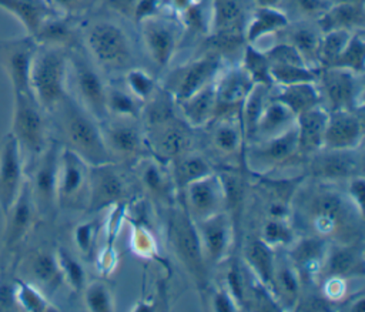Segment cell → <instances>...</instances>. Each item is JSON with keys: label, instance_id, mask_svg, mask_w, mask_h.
<instances>
[{"label": "cell", "instance_id": "6da1fadb", "mask_svg": "<svg viewBox=\"0 0 365 312\" xmlns=\"http://www.w3.org/2000/svg\"><path fill=\"white\" fill-rule=\"evenodd\" d=\"M314 184L297 187L291 199V217L307 235L321 236L329 242H359L362 219L356 207L334 182L314 180Z\"/></svg>", "mask_w": 365, "mask_h": 312}, {"label": "cell", "instance_id": "7a4b0ae2", "mask_svg": "<svg viewBox=\"0 0 365 312\" xmlns=\"http://www.w3.org/2000/svg\"><path fill=\"white\" fill-rule=\"evenodd\" d=\"M61 137V145L80 155L88 165L113 162L106 148L100 121L70 93L50 113Z\"/></svg>", "mask_w": 365, "mask_h": 312}, {"label": "cell", "instance_id": "3957f363", "mask_svg": "<svg viewBox=\"0 0 365 312\" xmlns=\"http://www.w3.org/2000/svg\"><path fill=\"white\" fill-rule=\"evenodd\" d=\"M30 91L50 114L68 94V48L38 44L30 67Z\"/></svg>", "mask_w": 365, "mask_h": 312}, {"label": "cell", "instance_id": "277c9868", "mask_svg": "<svg viewBox=\"0 0 365 312\" xmlns=\"http://www.w3.org/2000/svg\"><path fill=\"white\" fill-rule=\"evenodd\" d=\"M9 132L16 138L26 165L37 158L51 141L47 113L30 91L13 93L11 130Z\"/></svg>", "mask_w": 365, "mask_h": 312}, {"label": "cell", "instance_id": "5b68a950", "mask_svg": "<svg viewBox=\"0 0 365 312\" xmlns=\"http://www.w3.org/2000/svg\"><path fill=\"white\" fill-rule=\"evenodd\" d=\"M84 47L101 70H128L133 47L125 30L111 20H97L84 28Z\"/></svg>", "mask_w": 365, "mask_h": 312}, {"label": "cell", "instance_id": "8992f818", "mask_svg": "<svg viewBox=\"0 0 365 312\" xmlns=\"http://www.w3.org/2000/svg\"><path fill=\"white\" fill-rule=\"evenodd\" d=\"M68 80L73 81L76 94H71L98 121L107 117V83L101 68L90 56L76 47L68 48Z\"/></svg>", "mask_w": 365, "mask_h": 312}, {"label": "cell", "instance_id": "52a82bcc", "mask_svg": "<svg viewBox=\"0 0 365 312\" xmlns=\"http://www.w3.org/2000/svg\"><path fill=\"white\" fill-rule=\"evenodd\" d=\"M168 238L171 249L180 264L191 275L194 282L202 288L207 282V261L195 224L184 207L171 211L168 221Z\"/></svg>", "mask_w": 365, "mask_h": 312}, {"label": "cell", "instance_id": "ba28073f", "mask_svg": "<svg viewBox=\"0 0 365 312\" xmlns=\"http://www.w3.org/2000/svg\"><path fill=\"white\" fill-rule=\"evenodd\" d=\"M298 155V135L294 124L278 135L248 142L244 148L242 160L250 172L267 175L287 165Z\"/></svg>", "mask_w": 365, "mask_h": 312}, {"label": "cell", "instance_id": "9c48e42d", "mask_svg": "<svg viewBox=\"0 0 365 312\" xmlns=\"http://www.w3.org/2000/svg\"><path fill=\"white\" fill-rule=\"evenodd\" d=\"M61 144L50 141L46 150L26 165L27 185L38 215L48 217L57 208V175Z\"/></svg>", "mask_w": 365, "mask_h": 312}, {"label": "cell", "instance_id": "30bf717a", "mask_svg": "<svg viewBox=\"0 0 365 312\" xmlns=\"http://www.w3.org/2000/svg\"><path fill=\"white\" fill-rule=\"evenodd\" d=\"M317 87L321 105L332 110H364L362 74L338 67L318 70Z\"/></svg>", "mask_w": 365, "mask_h": 312}, {"label": "cell", "instance_id": "8fae6325", "mask_svg": "<svg viewBox=\"0 0 365 312\" xmlns=\"http://www.w3.org/2000/svg\"><path fill=\"white\" fill-rule=\"evenodd\" d=\"M100 128L113 162H135L144 155L145 132L138 118L108 115L100 121Z\"/></svg>", "mask_w": 365, "mask_h": 312}, {"label": "cell", "instance_id": "7c38bea8", "mask_svg": "<svg viewBox=\"0 0 365 312\" xmlns=\"http://www.w3.org/2000/svg\"><path fill=\"white\" fill-rule=\"evenodd\" d=\"M251 0H211L210 37L214 47L235 48L245 43L244 31L252 9Z\"/></svg>", "mask_w": 365, "mask_h": 312}, {"label": "cell", "instance_id": "4fadbf2b", "mask_svg": "<svg viewBox=\"0 0 365 312\" xmlns=\"http://www.w3.org/2000/svg\"><path fill=\"white\" fill-rule=\"evenodd\" d=\"M307 172L312 180L334 184L364 175L362 147L351 150L321 148L307 157Z\"/></svg>", "mask_w": 365, "mask_h": 312}, {"label": "cell", "instance_id": "5bb4252c", "mask_svg": "<svg viewBox=\"0 0 365 312\" xmlns=\"http://www.w3.org/2000/svg\"><path fill=\"white\" fill-rule=\"evenodd\" d=\"M222 68V54L215 50L208 51L204 56L174 70L170 76V83L165 84L164 88L173 95L175 103H180L202 87L214 83Z\"/></svg>", "mask_w": 365, "mask_h": 312}, {"label": "cell", "instance_id": "9a60e30c", "mask_svg": "<svg viewBox=\"0 0 365 312\" xmlns=\"http://www.w3.org/2000/svg\"><path fill=\"white\" fill-rule=\"evenodd\" d=\"M90 165L67 147L60 148L57 175V207L73 209L86 207Z\"/></svg>", "mask_w": 365, "mask_h": 312}, {"label": "cell", "instance_id": "2e32d148", "mask_svg": "<svg viewBox=\"0 0 365 312\" xmlns=\"http://www.w3.org/2000/svg\"><path fill=\"white\" fill-rule=\"evenodd\" d=\"M138 26L148 57L158 68H165L182 37V23L158 13Z\"/></svg>", "mask_w": 365, "mask_h": 312}, {"label": "cell", "instance_id": "e0dca14e", "mask_svg": "<svg viewBox=\"0 0 365 312\" xmlns=\"http://www.w3.org/2000/svg\"><path fill=\"white\" fill-rule=\"evenodd\" d=\"M181 117H173L165 121L144 128L147 150L165 164H171L178 157L191 150L192 134Z\"/></svg>", "mask_w": 365, "mask_h": 312}, {"label": "cell", "instance_id": "ac0fdd59", "mask_svg": "<svg viewBox=\"0 0 365 312\" xmlns=\"http://www.w3.org/2000/svg\"><path fill=\"white\" fill-rule=\"evenodd\" d=\"M37 47L38 43L29 34L0 40V66L13 93L30 91V67Z\"/></svg>", "mask_w": 365, "mask_h": 312}, {"label": "cell", "instance_id": "d6986e66", "mask_svg": "<svg viewBox=\"0 0 365 312\" xmlns=\"http://www.w3.org/2000/svg\"><path fill=\"white\" fill-rule=\"evenodd\" d=\"M127 181L115 167V162L90 165L86 204L88 212H98L104 208L120 204L127 195Z\"/></svg>", "mask_w": 365, "mask_h": 312}, {"label": "cell", "instance_id": "ffe728a7", "mask_svg": "<svg viewBox=\"0 0 365 312\" xmlns=\"http://www.w3.org/2000/svg\"><path fill=\"white\" fill-rule=\"evenodd\" d=\"M182 207L195 222L225 211V195L217 171L187 184L181 191Z\"/></svg>", "mask_w": 365, "mask_h": 312}, {"label": "cell", "instance_id": "44dd1931", "mask_svg": "<svg viewBox=\"0 0 365 312\" xmlns=\"http://www.w3.org/2000/svg\"><path fill=\"white\" fill-rule=\"evenodd\" d=\"M26 182V161L16 138L7 132L0 140V211L4 215Z\"/></svg>", "mask_w": 365, "mask_h": 312}, {"label": "cell", "instance_id": "7402d4cb", "mask_svg": "<svg viewBox=\"0 0 365 312\" xmlns=\"http://www.w3.org/2000/svg\"><path fill=\"white\" fill-rule=\"evenodd\" d=\"M207 264H221L231 252L235 236V224L227 211L217 212L208 218L195 221Z\"/></svg>", "mask_w": 365, "mask_h": 312}, {"label": "cell", "instance_id": "603a6c76", "mask_svg": "<svg viewBox=\"0 0 365 312\" xmlns=\"http://www.w3.org/2000/svg\"><path fill=\"white\" fill-rule=\"evenodd\" d=\"M4 217L3 232V251L4 254L13 252L27 238L33 229L36 219L40 217L30 194L27 181L24 182L16 201L11 204Z\"/></svg>", "mask_w": 365, "mask_h": 312}, {"label": "cell", "instance_id": "cb8c5ba5", "mask_svg": "<svg viewBox=\"0 0 365 312\" xmlns=\"http://www.w3.org/2000/svg\"><path fill=\"white\" fill-rule=\"evenodd\" d=\"M364 113L362 110L328 111L324 147L332 150H351L362 147Z\"/></svg>", "mask_w": 365, "mask_h": 312}, {"label": "cell", "instance_id": "d4e9b609", "mask_svg": "<svg viewBox=\"0 0 365 312\" xmlns=\"http://www.w3.org/2000/svg\"><path fill=\"white\" fill-rule=\"evenodd\" d=\"M364 249L361 242H329L328 251L318 275L324 279H355L362 278L365 272Z\"/></svg>", "mask_w": 365, "mask_h": 312}, {"label": "cell", "instance_id": "484cf974", "mask_svg": "<svg viewBox=\"0 0 365 312\" xmlns=\"http://www.w3.org/2000/svg\"><path fill=\"white\" fill-rule=\"evenodd\" d=\"M208 127H211L208 132V142L217 157L224 160H242L245 135L240 120V113L217 115L208 124Z\"/></svg>", "mask_w": 365, "mask_h": 312}, {"label": "cell", "instance_id": "4316f807", "mask_svg": "<svg viewBox=\"0 0 365 312\" xmlns=\"http://www.w3.org/2000/svg\"><path fill=\"white\" fill-rule=\"evenodd\" d=\"M255 83L241 64L232 66L218 74L215 80L217 115L240 113V108Z\"/></svg>", "mask_w": 365, "mask_h": 312}, {"label": "cell", "instance_id": "83f0119b", "mask_svg": "<svg viewBox=\"0 0 365 312\" xmlns=\"http://www.w3.org/2000/svg\"><path fill=\"white\" fill-rule=\"evenodd\" d=\"M329 241L315 235H297L294 242L285 249L287 256L298 271L302 282L318 278Z\"/></svg>", "mask_w": 365, "mask_h": 312}, {"label": "cell", "instance_id": "f1b7e54d", "mask_svg": "<svg viewBox=\"0 0 365 312\" xmlns=\"http://www.w3.org/2000/svg\"><path fill=\"white\" fill-rule=\"evenodd\" d=\"M284 252H275V261H274V269L272 276L269 282V291L278 303L279 309L292 311L295 309L298 299L301 296V288H302V279L289 261V258Z\"/></svg>", "mask_w": 365, "mask_h": 312}, {"label": "cell", "instance_id": "f546056e", "mask_svg": "<svg viewBox=\"0 0 365 312\" xmlns=\"http://www.w3.org/2000/svg\"><path fill=\"white\" fill-rule=\"evenodd\" d=\"M21 269L24 276L20 278L34 284L44 293L53 292L63 282L57 255L46 248H37L29 252L21 262Z\"/></svg>", "mask_w": 365, "mask_h": 312}, {"label": "cell", "instance_id": "4dcf8cb0", "mask_svg": "<svg viewBox=\"0 0 365 312\" xmlns=\"http://www.w3.org/2000/svg\"><path fill=\"white\" fill-rule=\"evenodd\" d=\"M170 164H165L154 155H143L135 161V175L140 185L147 194L161 199L170 201L171 195L177 189Z\"/></svg>", "mask_w": 365, "mask_h": 312}, {"label": "cell", "instance_id": "1f68e13d", "mask_svg": "<svg viewBox=\"0 0 365 312\" xmlns=\"http://www.w3.org/2000/svg\"><path fill=\"white\" fill-rule=\"evenodd\" d=\"M327 123L328 110L321 104L297 115L295 127L299 155L308 157L324 147Z\"/></svg>", "mask_w": 365, "mask_h": 312}, {"label": "cell", "instance_id": "d6a6232c", "mask_svg": "<svg viewBox=\"0 0 365 312\" xmlns=\"http://www.w3.org/2000/svg\"><path fill=\"white\" fill-rule=\"evenodd\" d=\"M321 33L329 30H364L365 1H334L317 20Z\"/></svg>", "mask_w": 365, "mask_h": 312}, {"label": "cell", "instance_id": "836d02e7", "mask_svg": "<svg viewBox=\"0 0 365 312\" xmlns=\"http://www.w3.org/2000/svg\"><path fill=\"white\" fill-rule=\"evenodd\" d=\"M177 110L190 128L195 130L208 125L217 117L215 81L177 103Z\"/></svg>", "mask_w": 365, "mask_h": 312}, {"label": "cell", "instance_id": "e575fe53", "mask_svg": "<svg viewBox=\"0 0 365 312\" xmlns=\"http://www.w3.org/2000/svg\"><path fill=\"white\" fill-rule=\"evenodd\" d=\"M289 21V17L279 7L255 6L245 26L244 40L248 44H257L261 37H265L271 33L277 34L279 30L285 28Z\"/></svg>", "mask_w": 365, "mask_h": 312}, {"label": "cell", "instance_id": "d590c367", "mask_svg": "<svg viewBox=\"0 0 365 312\" xmlns=\"http://www.w3.org/2000/svg\"><path fill=\"white\" fill-rule=\"evenodd\" d=\"M278 33L285 34V40L289 44H292L298 53L302 56L307 66L312 68L318 67V47L321 40V30L318 28L317 23L315 26L311 24V20H299L295 24H289L279 30Z\"/></svg>", "mask_w": 365, "mask_h": 312}, {"label": "cell", "instance_id": "8d00e7d4", "mask_svg": "<svg viewBox=\"0 0 365 312\" xmlns=\"http://www.w3.org/2000/svg\"><path fill=\"white\" fill-rule=\"evenodd\" d=\"M77 16L54 14L48 17L33 36L38 44L71 48L76 44Z\"/></svg>", "mask_w": 365, "mask_h": 312}, {"label": "cell", "instance_id": "74e56055", "mask_svg": "<svg viewBox=\"0 0 365 312\" xmlns=\"http://www.w3.org/2000/svg\"><path fill=\"white\" fill-rule=\"evenodd\" d=\"M0 9L14 16L31 37L48 17L58 14L47 0H0Z\"/></svg>", "mask_w": 365, "mask_h": 312}, {"label": "cell", "instance_id": "f35d334b", "mask_svg": "<svg viewBox=\"0 0 365 312\" xmlns=\"http://www.w3.org/2000/svg\"><path fill=\"white\" fill-rule=\"evenodd\" d=\"M295 118H297L295 114L287 105H284L278 100H274L269 95L268 101L265 103V105L259 114V118H258V123L255 127V132H254V137L251 141L269 138V137H274V135H278V134L287 131L288 128H291L295 124Z\"/></svg>", "mask_w": 365, "mask_h": 312}, {"label": "cell", "instance_id": "ab89813d", "mask_svg": "<svg viewBox=\"0 0 365 312\" xmlns=\"http://www.w3.org/2000/svg\"><path fill=\"white\" fill-rule=\"evenodd\" d=\"M275 252L272 246L265 244L258 235L251 236L244 246V264L252 276L269 289L274 269Z\"/></svg>", "mask_w": 365, "mask_h": 312}, {"label": "cell", "instance_id": "60d3db41", "mask_svg": "<svg viewBox=\"0 0 365 312\" xmlns=\"http://www.w3.org/2000/svg\"><path fill=\"white\" fill-rule=\"evenodd\" d=\"M275 94L269 93L274 100L287 105L295 117L315 105L321 104V95L317 83H297L289 85H274Z\"/></svg>", "mask_w": 365, "mask_h": 312}, {"label": "cell", "instance_id": "b9f144b4", "mask_svg": "<svg viewBox=\"0 0 365 312\" xmlns=\"http://www.w3.org/2000/svg\"><path fill=\"white\" fill-rule=\"evenodd\" d=\"M210 160L198 151H187L171 162V174L174 184L181 191L187 184L214 172Z\"/></svg>", "mask_w": 365, "mask_h": 312}, {"label": "cell", "instance_id": "7bdbcfd3", "mask_svg": "<svg viewBox=\"0 0 365 312\" xmlns=\"http://www.w3.org/2000/svg\"><path fill=\"white\" fill-rule=\"evenodd\" d=\"M271 90L272 88L264 84L255 83L240 108V120H241L244 135H245V144H248L254 137L259 114L269 98Z\"/></svg>", "mask_w": 365, "mask_h": 312}, {"label": "cell", "instance_id": "ee69618b", "mask_svg": "<svg viewBox=\"0 0 365 312\" xmlns=\"http://www.w3.org/2000/svg\"><path fill=\"white\" fill-rule=\"evenodd\" d=\"M107 117H131L140 118L143 103L138 101L125 87H115L107 84L106 91Z\"/></svg>", "mask_w": 365, "mask_h": 312}, {"label": "cell", "instance_id": "f6af8a7d", "mask_svg": "<svg viewBox=\"0 0 365 312\" xmlns=\"http://www.w3.org/2000/svg\"><path fill=\"white\" fill-rule=\"evenodd\" d=\"M258 236L274 249H287L297 238V231L291 222V218L265 217Z\"/></svg>", "mask_w": 365, "mask_h": 312}, {"label": "cell", "instance_id": "bcb514c9", "mask_svg": "<svg viewBox=\"0 0 365 312\" xmlns=\"http://www.w3.org/2000/svg\"><path fill=\"white\" fill-rule=\"evenodd\" d=\"M220 175V180L222 182L224 195H225V211L232 218L234 224L237 222V215L240 214L242 204H244V195H245V182L241 172L225 168L222 171H217ZM237 227V225H235Z\"/></svg>", "mask_w": 365, "mask_h": 312}, {"label": "cell", "instance_id": "7dc6e473", "mask_svg": "<svg viewBox=\"0 0 365 312\" xmlns=\"http://www.w3.org/2000/svg\"><path fill=\"white\" fill-rule=\"evenodd\" d=\"M328 67H338V68L354 71L356 74H364V70H365L364 30H358L351 34L342 51Z\"/></svg>", "mask_w": 365, "mask_h": 312}, {"label": "cell", "instance_id": "c3c4849f", "mask_svg": "<svg viewBox=\"0 0 365 312\" xmlns=\"http://www.w3.org/2000/svg\"><path fill=\"white\" fill-rule=\"evenodd\" d=\"M14 302L19 309L30 312H44L54 309L40 288L20 276H14Z\"/></svg>", "mask_w": 365, "mask_h": 312}, {"label": "cell", "instance_id": "681fc988", "mask_svg": "<svg viewBox=\"0 0 365 312\" xmlns=\"http://www.w3.org/2000/svg\"><path fill=\"white\" fill-rule=\"evenodd\" d=\"M241 66L248 73V76L252 78L254 83L264 84L269 88H274V83L269 74L271 63L265 54L264 50H259L257 44H248L245 43L244 51H242V61Z\"/></svg>", "mask_w": 365, "mask_h": 312}, {"label": "cell", "instance_id": "f907efd6", "mask_svg": "<svg viewBox=\"0 0 365 312\" xmlns=\"http://www.w3.org/2000/svg\"><path fill=\"white\" fill-rule=\"evenodd\" d=\"M319 68L307 64H278L271 63L269 74L274 85H289L297 83H315Z\"/></svg>", "mask_w": 365, "mask_h": 312}, {"label": "cell", "instance_id": "816d5d0a", "mask_svg": "<svg viewBox=\"0 0 365 312\" xmlns=\"http://www.w3.org/2000/svg\"><path fill=\"white\" fill-rule=\"evenodd\" d=\"M348 30H329L321 34L319 47H318V67H328L342 51L345 44L351 37Z\"/></svg>", "mask_w": 365, "mask_h": 312}, {"label": "cell", "instance_id": "f5cc1de1", "mask_svg": "<svg viewBox=\"0 0 365 312\" xmlns=\"http://www.w3.org/2000/svg\"><path fill=\"white\" fill-rule=\"evenodd\" d=\"M63 282H66L73 291L80 292L86 286V271L81 262L66 248H58L56 251Z\"/></svg>", "mask_w": 365, "mask_h": 312}, {"label": "cell", "instance_id": "db71d44e", "mask_svg": "<svg viewBox=\"0 0 365 312\" xmlns=\"http://www.w3.org/2000/svg\"><path fill=\"white\" fill-rule=\"evenodd\" d=\"M125 88L143 104L157 91L158 84L155 80L143 68L131 67L124 74Z\"/></svg>", "mask_w": 365, "mask_h": 312}, {"label": "cell", "instance_id": "11a10c76", "mask_svg": "<svg viewBox=\"0 0 365 312\" xmlns=\"http://www.w3.org/2000/svg\"><path fill=\"white\" fill-rule=\"evenodd\" d=\"M83 296L86 308L88 311L108 312L114 309L111 292L103 282L94 281L91 284H86V286L83 288Z\"/></svg>", "mask_w": 365, "mask_h": 312}, {"label": "cell", "instance_id": "9f6ffc18", "mask_svg": "<svg viewBox=\"0 0 365 312\" xmlns=\"http://www.w3.org/2000/svg\"><path fill=\"white\" fill-rule=\"evenodd\" d=\"M287 11L299 14V20H317L334 1L332 0H282Z\"/></svg>", "mask_w": 365, "mask_h": 312}, {"label": "cell", "instance_id": "6f0895ef", "mask_svg": "<svg viewBox=\"0 0 365 312\" xmlns=\"http://www.w3.org/2000/svg\"><path fill=\"white\" fill-rule=\"evenodd\" d=\"M269 63L278 64H307L298 50L288 41H278L269 48L264 50Z\"/></svg>", "mask_w": 365, "mask_h": 312}, {"label": "cell", "instance_id": "680465c9", "mask_svg": "<svg viewBox=\"0 0 365 312\" xmlns=\"http://www.w3.org/2000/svg\"><path fill=\"white\" fill-rule=\"evenodd\" d=\"M73 239H74V244H76L78 252H81V255H90L91 249H93V242L96 241L94 222L88 221V222L78 224L74 228Z\"/></svg>", "mask_w": 365, "mask_h": 312}, {"label": "cell", "instance_id": "91938a15", "mask_svg": "<svg viewBox=\"0 0 365 312\" xmlns=\"http://www.w3.org/2000/svg\"><path fill=\"white\" fill-rule=\"evenodd\" d=\"M345 194L349 201L356 207V209L364 214V194H365V178L364 175H356L345 181Z\"/></svg>", "mask_w": 365, "mask_h": 312}, {"label": "cell", "instance_id": "94428289", "mask_svg": "<svg viewBox=\"0 0 365 312\" xmlns=\"http://www.w3.org/2000/svg\"><path fill=\"white\" fill-rule=\"evenodd\" d=\"M163 0H137L131 13V20L138 26L144 20L160 13Z\"/></svg>", "mask_w": 365, "mask_h": 312}, {"label": "cell", "instance_id": "6125c7cd", "mask_svg": "<svg viewBox=\"0 0 365 312\" xmlns=\"http://www.w3.org/2000/svg\"><path fill=\"white\" fill-rule=\"evenodd\" d=\"M211 305H212V309L218 312H224V311L234 312L240 309L238 303L235 302V299L232 298V295L225 286H220L218 289H215L211 299Z\"/></svg>", "mask_w": 365, "mask_h": 312}, {"label": "cell", "instance_id": "be15d7a7", "mask_svg": "<svg viewBox=\"0 0 365 312\" xmlns=\"http://www.w3.org/2000/svg\"><path fill=\"white\" fill-rule=\"evenodd\" d=\"M87 0H47L53 10L58 14H74L77 16L80 10L87 4Z\"/></svg>", "mask_w": 365, "mask_h": 312}, {"label": "cell", "instance_id": "e7e4bbea", "mask_svg": "<svg viewBox=\"0 0 365 312\" xmlns=\"http://www.w3.org/2000/svg\"><path fill=\"white\" fill-rule=\"evenodd\" d=\"M365 308V295L364 292H358L354 293V296L351 299H348L346 302V309L348 311H364Z\"/></svg>", "mask_w": 365, "mask_h": 312}, {"label": "cell", "instance_id": "03108f58", "mask_svg": "<svg viewBox=\"0 0 365 312\" xmlns=\"http://www.w3.org/2000/svg\"><path fill=\"white\" fill-rule=\"evenodd\" d=\"M195 0H163V4L168 3V6L173 9L174 13L181 14L184 10H187Z\"/></svg>", "mask_w": 365, "mask_h": 312}, {"label": "cell", "instance_id": "003e7915", "mask_svg": "<svg viewBox=\"0 0 365 312\" xmlns=\"http://www.w3.org/2000/svg\"><path fill=\"white\" fill-rule=\"evenodd\" d=\"M254 1H255V6H272V7H278L282 0H254Z\"/></svg>", "mask_w": 365, "mask_h": 312}]
</instances>
